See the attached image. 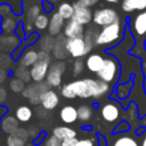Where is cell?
I'll list each match as a JSON object with an SVG mask.
<instances>
[{
	"label": "cell",
	"mask_w": 146,
	"mask_h": 146,
	"mask_svg": "<svg viewBox=\"0 0 146 146\" xmlns=\"http://www.w3.org/2000/svg\"><path fill=\"white\" fill-rule=\"evenodd\" d=\"M110 90V83L104 82L102 80H94V79H83V80H76L71 83L65 84L60 94L65 98H99L104 95H106Z\"/></svg>",
	"instance_id": "1"
},
{
	"label": "cell",
	"mask_w": 146,
	"mask_h": 146,
	"mask_svg": "<svg viewBox=\"0 0 146 146\" xmlns=\"http://www.w3.org/2000/svg\"><path fill=\"white\" fill-rule=\"evenodd\" d=\"M122 25L120 21L110 24L107 26H104L102 31H99L97 39H96V44L97 46H108V44H115L120 42L122 39Z\"/></svg>",
	"instance_id": "2"
},
{
	"label": "cell",
	"mask_w": 146,
	"mask_h": 146,
	"mask_svg": "<svg viewBox=\"0 0 146 146\" xmlns=\"http://www.w3.org/2000/svg\"><path fill=\"white\" fill-rule=\"evenodd\" d=\"M49 64H50V56L49 52L40 51L38 54V60L32 65L31 68V78L35 82H41L44 78H47L48 71H49Z\"/></svg>",
	"instance_id": "3"
},
{
	"label": "cell",
	"mask_w": 146,
	"mask_h": 146,
	"mask_svg": "<svg viewBox=\"0 0 146 146\" xmlns=\"http://www.w3.org/2000/svg\"><path fill=\"white\" fill-rule=\"evenodd\" d=\"M119 74H120V66L117 60L113 57L105 58L103 68L97 73L99 80L107 83H114L119 79Z\"/></svg>",
	"instance_id": "4"
},
{
	"label": "cell",
	"mask_w": 146,
	"mask_h": 146,
	"mask_svg": "<svg viewBox=\"0 0 146 146\" xmlns=\"http://www.w3.org/2000/svg\"><path fill=\"white\" fill-rule=\"evenodd\" d=\"M92 21L96 25L104 27L120 21V18L116 10H114L113 8H100L94 13Z\"/></svg>",
	"instance_id": "5"
},
{
	"label": "cell",
	"mask_w": 146,
	"mask_h": 146,
	"mask_svg": "<svg viewBox=\"0 0 146 146\" xmlns=\"http://www.w3.org/2000/svg\"><path fill=\"white\" fill-rule=\"evenodd\" d=\"M50 90L49 89V84L46 82H35L34 84H31L29 87H26L23 90V96L30 99V103L33 105H36L39 103H41V97L42 95Z\"/></svg>",
	"instance_id": "6"
},
{
	"label": "cell",
	"mask_w": 146,
	"mask_h": 146,
	"mask_svg": "<svg viewBox=\"0 0 146 146\" xmlns=\"http://www.w3.org/2000/svg\"><path fill=\"white\" fill-rule=\"evenodd\" d=\"M66 48H67L68 54L71 56H73V57H75V58L83 57L84 55H87L91 50V48H89V46L87 44V42H86L83 36L67 39Z\"/></svg>",
	"instance_id": "7"
},
{
	"label": "cell",
	"mask_w": 146,
	"mask_h": 146,
	"mask_svg": "<svg viewBox=\"0 0 146 146\" xmlns=\"http://www.w3.org/2000/svg\"><path fill=\"white\" fill-rule=\"evenodd\" d=\"M66 65L64 62H57L55 64H51L47 74V83L52 87H58L62 83V74L65 71Z\"/></svg>",
	"instance_id": "8"
},
{
	"label": "cell",
	"mask_w": 146,
	"mask_h": 146,
	"mask_svg": "<svg viewBox=\"0 0 146 146\" xmlns=\"http://www.w3.org/2000/svg\"><path fill=\"white\" fill-rule=\"evenodd\" d=\"M0 15L3 16V21L1 24V29L5 33H11L17 27V21L15 19L11 9L8 5H0Z\"/></svg>",
	"instance_id": "9"
},
{
	"label": "cell",
	"mask_w": 146,
	"mask_h": 146,
	"mask_svg": "<svg viewBox=\"0 0 146 146\" xmlns=\"http://www.w3.org/2000/svg\"><path fill=\"white\" fill-rule=\"evenodd\" d=\"M73 7H74V14H73L72 19H74L75 22L80 23L81 25L89 24L91 18H92V16H94L91 14V10L89 9V7L82 6L78 1L75 3H73Z\"/></svg>",
	"instance_id": "10"
},
{
	"label": "cell",
	"mask_w": 146,
	"mask_h": 146,
	"mask_svg": "<svg viewBox=\"0 0 146 146\" xmlns=\"http://www.w3.org/2000/svg\"><path fill=\"white\" fill-rule=\"evenodd\" d=\"M131 31L136 36L146 35V9L139 11L130 22Z\"/></svg>",
	"instance_id": "11"
},
{
	"label": "cell",
	"mask_w": 146,
	"mask_h": 146,
	"mask_svg": "<svg viewBox=\"0 0 146 146\" xmlns=\"http://www.w3.org/2000/svg\"><path fill=\"white\" fill-rule=\"evenodd\" d=\"M108 146H140L139 143L132 135L130 133H119L115 136H112L108 141Z\"/></svg>",
	"instance_id": "12"
},
{
	"label": "cell",
	"mask_w": 146,
	"mask_h": 146,
	"mask_svg": "<svg viewBox=\"0 0 146 146\" xmlns=\"http://www.w3.org/2000/svg\"><path fill=\"white\" fill-rule=\"evenodd\" d=\"M29 131L24 128H18L15 132L10 133L7 138V146H25L29 139Z\"/></svg>",
	"instance_id": "13"
},
{
	"label": "cell",
	"mask_w": 146,
	"mask_h": 146,
	"mask_svg": "<svg viewBox=\"0 0 146 146\" xmlns=\"http://www.w3.org/2000/svg\"><path fill=\"white\" fill-rule=\"evenodd\" d=\"M102 116L106 122H114L120 116V107L116 103H106L102 107Z\"/></svg>",
	"instance_id": "14"
},
{
	"label": "cell",
	"mask_w": 146,
	"mask_h": 146,
	"mask_svg": "<svg viewBox=\"0 0 146 146\" xmlns=\"http://www.w3.org/2000/svg\"><path fill=\"white\" fill-rule=\"evenodd\" d=\"M83 25L80 23L75 22L74 19H70L68 23L64 27V35L67 39H73V38H80L83 36Z\"/></svg>",
	"instance_id": "15"
},
{
	"label": "cell",
	"mask_w": 146,
	"mask_h": 146,
	"mask_svg": "<svg viewBox=\"0 0 146 146\" xmlns=\"http://www.w3.org/2000/svg\"><path fill=\"white\" fill-rule=\"evenodd\" d=\"M66 36L65 35H58L55 39V44H54V49H52V54L57 59H63L66 58L68 54L67 48H66Z\"/></svg>",
	"instance_id": "16"
},
{
	"label": "cell",
	"mask_w": 146,
	"mask_h": 146,
	"mask_svg": "<svg viewBox=\"0 0 146 146\" xmlns=\"http://www.w3.org/2000/svg\"><path fill=\"white\" fill-rule=\"evenodd\" d=\"M121 8L124 13L143 11L146 9V0H122Z\"/></svg>",
	"instance_id": "17"
},
{
	"label": "cell",
	"mask_w": 146,
	"mask_h": 146,
	"mask_svg": "<svg viewBox=\"0 0 146 146\" xmlns=\"http://www.w3.org/2000/svg\"><path fill=\"white\" fill-rule=\"evenodd\" d=\"M58 103H59V97H58V95H57L55 91H52V90L46 91V92L42 95V97H41V105H42V107H43L44 110H47V111H51V110H54L55 107H57Z\"/></svg>",
	"instance_id": "18"
},
{
	"label": "cell",
	"mask_w": 146,
	"mask_h": 146,
	"mask_svg": "<svg viewBox=\"0 0 146 146\" xmlns=\"http://www.w3.org/2000/svg\"><path fill=\"white\" fill-rule=\"evenodd\" d=\"M104 62H105V58H103L99 54H91L88 56L86 60V66L90 72L98 73L103 68Z\"/></svg>",
	"instance_id": "19"
},
{
	"label": "cell",
	"mask_w": 146,
	"mask_h": 146,
	"mask_svg": "<svg viewBox=\"0 0 146 146\" xmlns=\"http://www.w3.org/2000/svg\"><path fill=\"white\" fill-rule=\"evenodd\" d=\"M63 25H64V18L58 13H54L49 21V26H48L49 34L52 36L58 35L63 29Z\"/></svg>",
	"instance_id": "20"
},
{
	"label": "cell",
	"mask_w": 146,
	"mask_h": 146,
	"mask_svg": "<svg viewBox=\"0 0 146 146\" xmlns=\"http://www.w3.org/2000/svg\"><path fill=\"white\" fill-rule=\"evenodd\" d=\"M60 120L65 123H73L78 120V110L73 106H64L60 110Z\"/></svg>",
	"instance_id": "21"
},
{
	"label": "cell",
	"mask_w": 146,
	"mask_h": 146,
	"mask_svg": "<svg viewBox=\"0 0 146 146\" xmlns=\"http://www.w3.org/2000/svg\"><path fill=\"white\" fill-rule=\"evenodd\" d=\"M18 120L17 117H14L11 115H8V116H5L1 121V129L3 132L10 135L13 132H15L17 129H18Z\"/></svg>",
	"instance_id": "22"
},
{
	"label": "cell",
	"mask_w": 146,
	"mask_h": 146,
	"mask_svg": "<svg viewBox=\"0 0 146 146\" xmlns=\"http://www.w3.org/2000/svg\"><path fill=\"white\" fill-rule=\"evenodd\" d=\"M52 135L63 141L70 138H74L76 136V131L68 127H57L52 130Z\"/></svg>",
	"instance_id": "23"
},
{
	"label": "cell",
	"mask_w": 146,
	"mask_h": 146,
	"mask_svg": "<svg viewBox=\"0 0 146 146\" xmlns=\"http://www.w3.org/2000/svg\"><path fill=\"white\" fill-rule=\"evenodd\" d=\"M38 54L34 49H26L21 58V65L24 67L32 66L38 60Z\"/></svg>",
	"instance_id": "24"
},
{
	"label": "cell",
	"mask_w": 146,
	"mask_h": 146,
	"mask_svg": "<svg viewBox=\"0 0 146 146\" xmlns=\"http://www.w3.org/2000/svg\"><path fill=\"white\" fill-rule=\"evenodd\" d=\"M57 13L64 18V19H72L73 14H74V7L70 2H62L58 6Z\"/></svg>",
	"instance_id": "25"
},
{
	"label": "cell",
	"mask_w": 146,
	"mask_h": 146,
	"mask_svg": "<svg viewBox=\"0 0 146 146\" xmlns=\"http://www.w3.org/2000/svg\"><path fill=\"white\" fill-rule=\"evenodd\" d=\"M16 117L21 122H27L32 117V111L27 106H19L16 110Z\"/></svg>",
	"instance_id": "26"
},
{
	"label": "cell",
	"mask_w": 146,
	"mask_h": 146,
	"mask_svg": "<svg viewBox=\"0 0 146 146\" xmlns=\"http://www.w3.org/2000/svg\"><path fill=\"white\" fill-rule=\"evenodd\" d=\"M40 11H41V8H40L39 6H36V5L30 7L29 10H27V14H26V21H25L24 24H31V25H34V22H35L36 17L41 14Z\"/></svg>",
	"instance_id": "27"
},
{
	"label": "cell",
	"mask_w": 146,
	"mask_h": 146,
	"mask_svg": "<svg viewBox=\"0 0 146 146\" xmlns=\"http://www.w3.org/2000/svg\"><path fill=\"white\" fill-rule=\"evenodd\" d=\"M40 48L42 51L49 52L50 50L54 49V44H55V39L52 38V35L48 34V35H43L40 40Z\"/></svg>",
	"instance_id": "28"
},
{
	"label": "cell",
	"mask_w": 146,
	"mask_h": 146,
	"mask_svg": "<svg viewBox=\"0 0 146 146\" xmlns=\"http://www.w3.org/2000/svg\"><path fill=\"white\" fill-rule=\"evenodd\" d=\"M91 114H92V110L88 105H81L78 108V119L82 122L89 121V119L91 117Z\"/></svg>",
	"instance_id": "29"
},
{
	"label": "cell",
	"mask_w": 146,
	"mask_h": 146,
	"mask_svg": "<svg viewBox=\"0 0 146 146\" xmlns=\"http://www.w3.org/2000/svg\"><path fill=\"white\" fill-rule=\"evenodd\" d=\"M15 78H17V79H21L22 81H24V82H29L30 81V79H32L31 78V72L26 68V67H24V66H18L16 70H15Z\"/></svg>",
	"instance_id": "30"
},
{
	"label": "cell",
	"mask_w": 146,
	"mask_h": 146,
	"mask_svg": "<svg viewBox=\"0 0 146 146\" xmlns=\"http://www.w3.org/2000/svg\"><path fill=\"white\" fill-rule=\"evenodd\" d=\"M49 17L46 15V14H40L35 22H34V27H36L38 30L42 31V30H46L48 26H49Z\"/></svg>",
	"instance_id": "31"
},
{
	"label": "cell",
	"mask_w": 146,
	"mask_h": 146,
	"mask_svg": "<svg viewBox=\"0 0 146 146\" xmlns=\"http://www.w3.org/2000/svg\"><path fill=\"white\" fill-rule=\"evenodd\" d=\"M1 43H2L3 49L10 50V49L15 48L17 46V43H19V40L16 36H6V38L1 39Z\"/></svg>",
	"instance_id": "32"
},
{
	"label": "cell",
	"mask_w": 146,
	"mask_h": 146,
	"mask_svg": "<svg viewBox=\"0 0 146 146\" xmlns=\"http://www.w3.org/2000/svg\"><path fill=\"white\" fill-rule=\"evenodd\" d=\"M10 89H11L14 92H23V90L25 89L24 81H22L21 79L14 78V79L10 81Z\"/></svg>",
	"instance_id": "33"
},
{
	"label": "cell",
	"mask_w": 146,
	"mask_h": 146,
	"mask_svg": "<svg viewBox=\"0 0 146 146\" xmlns=\"http://www.w3.org/2000/svg\"><path fill=\"white\" fill-rule=\"evenodd\" d=\"M83 68H84V63L81 60V59H76L73 64V75H79L83 72Z\"/></svg>",
	"instance_id": "34"
},
{
	"label": "cell",
	"mask_w": 146,
	"mask_h": 146,
	"mask_svg": "<svg viewBox=\"0 0 146 146\" xmlns=\"http://www.w3.org/2000/svg\"><path fill=\"white\" fill-rule=\"evenodd\" d=\"M44 146H62V140L52 135L44 141Z\"/></svg>",
	"instance_id": "35"
},
{
	"label": "cell",
	"mask_w": 146,
	"mask_h": 146,
	"mask_svg": "<svg viewBox=\"0 0 146 146\" xmlns=\"http://www.w3.org/2000/svg\"><path fill=\"white\" fill-rule=\"evenodd\" d=\"M52 7H54V5H52L49 0H42V8H43V10H44L46 13L51 11V10H52Z\"/></svg>",
	"instance_id": "36"
},
{
	"label": "cell",
	"mask_w": 146,
	"mask_h": 146,
	"mask_svg": "<svg viewBox=\"0 0 146 146\" xmlns=\"http://www.w3.org/2000/svg\"><path fill=\"white\" fill-rule=\"evenodd\" d=\"M78 140L79 139H76L75 137L74 138H70V139H66V140H63L62 141V146H76Z\"/></svg>",
	"instance_id": "37"
},
{
	"label": "cell",
	"mask_w": 146,
	"mask_h": 146,
	"mask_svg": "<svg viewBox=\"0 0 146 146\" xmlns=\"http://www.w3.org/2000/svg\"><path fill=\"white\" fill-rule=\"evenodd\" d=\"M76 146H94V141L91 139H81V140H78L76 143Z\"/></svg>",
	"instance_id": "38"
},
{
	"label": "cell",
	"mask_w": 146,
	"mask_h": 146,
	"mask_svg": "<svg viewBox=\"0 0 146 146\" xmlns=\"http://www.w3.org/2000/svg\"><path fill=\"white\" fill-rule=\"evenodd\" d=\"M99 0H81V1H78L79 3H81L82 6H86V7H92L95 6Z\"/></svg>",
	"instance_id": "39"
},
{
	"label": "cell",
	"mask_w": 146,
	"mask_h": 146,
	"mask_svg": "<svg viewBox=\"0 0 146 146\" xmlns=\"http://www.w3.org/2000/svg\"><path fill=\"white\" fill-rule=\"evenodd\" d=\"M143 71H144V90L146 94V58L143 62Z\"/></svg>",
	"instance_id": "40"
},
{
	"label": "cell",
	"mask_w": 146,
	"mask_h": 146,
	"mask_svg": "<svg viewBox=\"0 0 146 146\" xmlns=\"http://www.w3.org/2000/svg\"><path fill=\"white\" fill-rule=\"evenodd\" d=\"M6 96H7V94H6V90H5L3 88H0V103L5 102V99H6Z\"/></svg>",
	"instance_id": "41"
},
{
	"label": "cell",
	"mask_w": 146,
	"mask_h": 146,
	"mask_svg": "<svg viewBox=\"0 0 146 146\" xmlns=\"http://www.w3.org/2000/svg\"><path fill=\"white\" fill-rule=\"evenodd\" d=\"M16 33L19 34L21 36H23V24H22V23H19L18 26L16 27Z\"/></svg>",
	"instance_id": "42"
},
{
	"label": "cell",
	"mask_w": 146,
	"mask_h": 146,
	"mask_svg": "<svg viewBox=\"0 0 146 146\" xmlns=\"http://www.w3.org/2000/svg\"><path fill=\"white\" fill-rule=\"evenodd\" d=\"M140 146H146V131L143 136H140V143H139Z\"/></svg>",
	"instance_id": "43"
},
{
	"label": "cell",
	"mask_w": 146,
	"mask_h": 146,
	"mask_svg": "<svg viewBox=\"0 0 146 146\" xmlns=\"http://www.w3.org/2000/svg\"><path fill=\"white\" fill-rule=\"evenodd\" d=\"M5 78H6V73H5V71H3V70H1V68H0V83L5 80Z\"/></svg>",
	"instance_id": "44"
},
{
	"label": "cell",
	"mask_w": 146,
	"mask_h": 146,
	"mask_svg": "<svg viewBox=\"0 0 146 146\" xmlns=\"http://www.w3.org/2000/svg\"><path fill=\"white\" fill-rule=\"evenodd\" d=\"M106 2H111V3H115V2H119V1H121V0H105Z\"/></svg>",
	"instance_id": "45"
},
{
	"label": "cell",
	"mask_w": 146,
	"mask_h": 146,
	"mask_svg": "<svg viewBox=\"0 0 146 146\" xmlns=\"http://www.w3.org/2000/svg\"><path fill=\"white\" fill-rule=\"evenodd\" d=\"M50 1H52V2H54V1H60V0H50Z\"/></svg>",
	"instance_id": "46"
},
{
	"label": "cell",
	"mask_w": 146,
	"mask_h": 146,
	"mask_svg": "<svg viewBox=\"0 0 146 146\" xmlns=\"http://www.w3.org/2000/svg\"><path fill=\"white\" fill-rule=\"evenodd\" d=\"M25 146H31V145H25Z\"/></svg>",
	"instance_id": "47"
},
{
	"label": "cell",
	"mask_w": 146,
	"mask_h": 146,
	"mask_svg": "<svg viewBox=\"0 0 146 146\" xmlns=\"http://www.w3.org/2000/svg\"><path fill=\"white\" fill-rule=\"evenodd\" d=\"M78 1H81V0H78Z\"/></svg>",
	"instance_id": "48"
}]
</instances>
